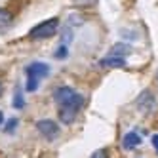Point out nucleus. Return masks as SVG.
Instances as JSON below:
<instances>
[{"label":"nucleus","instance_id":"obj_1","mask_svg":"<svg viewBox=\"0 0 158 158\" xmlns=\"http://www.w3.org/2000/svg\"><path fill=\"white\" fill-rule=\"evenodd\" d=\"M53 101L57 103L59 110V120L63 124H73L78 116V112L84 107V97L80 94H76L71 86H59L53 92Z\"/></svg>","mask_w":158,"mask_h":158},{"label":"nucleus","instance_id":"obj_2","mask_svg":"<svg viewBox=\"0 0 158 158\" xmlns=\"http://www.w3.org/2000/svg\"><path fill=\"white\" fill-rule=\"evenodd\" d=\"M25 74H27L25 89L27 92H36L38 86H40V80L50 74V65L42 63V61H32L25 67Z\"/></svg>","mask_w":158,"mask_h":158},{"label":"nucleus","instance_id":"obj_3","mask_svg":"<svg viewBox=\"0 0 158 158\" xmlns=\"http://www.w3.org/2000/svg\"><path fill=\"white\" fill-rule=\"evenodd\" d=\"M57 31H59V19L52 17V19H46V21H42V23H38L36 27H32L29 31V38H32V40H46V38H52Z\"/></svg>","mask_w":158,"mask_h":158},{"label":"nucleus","instance_id":"obj_4","mask_svg":"<svg viewBox=\"0 0 158 158\" xmlns=\"http://www.w3.org/2000/svg\"><path fill=\"white\" fill-rule=\"evenodd\" d=\"M36 130L40 135H44L46 139H55L59 135V124L55 122V120H50V118H42L36 122Z\"/></svg>","mask_w":158,"mask_h":158},{"label":"nucleus","instance_id":"obj_5","mask_svg":"<svg viewBox=\"0 0 158 158\" xmlns=\"http://www.w3.org/2000/svg\"><path fill=\"white\" fill-rule=\"evenodd\" d=\"M137 109H139L141 112H151V110L154 109V97H152V94L143 92V94L137 97Z\"/></svg>","mask_w":158,"mask_h":158},{"label":"nucleus","instance_id":"obj_6","mask_svg":"<svg viewBox=\"0 0 158 158\" xmlns=\"http://www.w3.org/2000/svg\"><path fill=\"white\" fill-rule=\"evenodd\" d=\"M101 67H107V69H122L126 67V57H118V55H105L101 59Z\"/></svg>","mask_w":158,"mask_h":158},{"label":"nucleus","instance_id":"obj_7","mask_svg":"<svg viewBox=\"0 0 158 158\" xmlns=\"http://www.w3.org/2000/svg\"><path fill=\"white\" fill-rule=\"evenodd\" d=\"M139 145H141V135L137 131H128L126 135H124L122 147L126 151H131V149H135V147H139Z\"/></svg>","mask_w":158,"mask_h":158},{"label":"nucleus","instance_id":"obj_8","mask_svg":"<svg viewBox=\"0 0 158 158\" xmlns=\"http://www.w3.org/2000/svg\"><path fill=\"white\" fill-rule=\"evenodd\" d=\"M109 53L110 55H118V57H128L131 53V46L130 44H124V42H118V44H114V46L110 48Z\"/></svg>","mask_w":158,"mask_h":158},{"label":"nucleus","instance_id":"obj_9","mask_svg":"<svg viewBox=\"0 0 158 158\" xmlns=\"http://www.w3.org/2000/svg\"><path fill=\"white\" fill-rule=\"evenodd\" d=\"M14 23V17L12 14L8 12L6 8H0V31H8Z\"/></svg>","mask_w":158,"mask_h":158},{"label":"nucleus","instance_id":"obj_10","mask_svg":"<svg viewBox=\"0 0 158 158\" xmlns=\"http://www.w3.org/2000/svg\"><path fill=\"white\" fill-rule=\"evenodd\" d=\"M14 107L15 109L25 107V95H23V89L21 88H15V92H14Z\"/></svg>","mask_w":158,"mask_h":158},{"label":"nucleus","instance_id":"obj_11","mask_svg":"<svg viewBox=\"0 0 158 158\" xmlns=\"http://www.w3.org/2000/svg\"><path fill=\"white\" fill-rule=\"evenodd\" d=\"M55 57H57V59H65L67 57V55H69V46H63V44H59V48L57 50H55Z\"/></svg>","mask_w":158,"mask_h":158},{"label":"nucleus","instance_id":"obj_12","mask_svg":"<svg viewBox=\"0 0 158 158\" xmlns=\"http://www.w3.org/2000/svg\"><path fill=\"white\" fill-rule=\"evenodd\" d=\"M17 126H19V120H17V118H10V120H8V124L4 126V130H6L8 133H12Z\"/></svg>","mask_w":158,"mask_h":158},{"label":"nucleus","instance_id":"obj_13","mask_svg":"<svg viewBox=\"0 0 158 158\" xmlns=\"http://www.w3.org/2000/svg\"><path fill=\"white\" fill-rule=\"evenodd\" d=\"M89 158H109V149H99V151H95Z\"/></svg>","mask_w":158,"mask_h":158},{"label":"nucleus","instance_id":"obj_14","mask_svg":"<svg viewBox=\"0 0 158 158\" xmlns=\"http://www.w3.org/2000/svg\"><path fill=\"white\" fill-rule=\"evenodd\" d=\"M152 147H154L156 152H158V133H156V135H152Z\"/></svg>","mask_w":158,"mask_h":158},{"label":"nucleus","instance_id":"obj_15","mask_svg":"<svg viewBox=\"0 0 158 158\" xmlns=\"http://www.w3.org/2000/svg\"><path fill=\"white\" fill-rule=\"evenodd\" d=\"M2 126H4V112L0 110V128H2Z\"/></svg>","mask_w":158,"mask_h":158},{"label":"nucleus","instance_id":"obj_16","mask_svg":"<svg viewBox=\"0 0 158 158\" xmlns=\"http://www.w3.org/2000/svg\"><path fill=\"white\" fill-rule=\"evenodd\" d=\"M2 94H4V82H2V78H0V97H2Z\"/></svg>","mask_w":158,"mask_h":158}]
</instances>
